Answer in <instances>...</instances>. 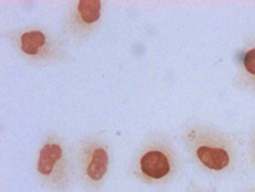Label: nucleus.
<instances>
[{
  "mask_svg": "<svg viewBox=\"0 0 255 192\" xmlns=\"http://www.w3.org/2000/svg\"><path fill=\"white\" fill-rule=\"evenodd\" d=\"M138 169L149 180H163L172 172L169 156L162 149L145 151L138 160Z\"/></svg>",
  "mask_w": 255,
  "mask_h": 192,
  "instance_id": "f257e3e1",
  "label": "nucleus"
},
{
  "mask_svg": "<svg viewBox=\"0 0 255 192\" xmlns=\"http://www.w3.org/2000/svg\"><path fill=\"white\" fill-rule=\"evenodd\" d=\"M64 150L58 142H48L41 147L37 159V172L42 177H53L55 172L64 173Z\"/></svg>",
  "mask_w": 255,
  "mask_h": 192,
  "instance_id": "f03ea898",
  "label": "nucleus"
},
{
  "mask_svg": "<svg viewBox=\"0 0 255 192\" xmlns=\"http://www.w3.org/2000/svg\"><path fill=\"white\" fill-rule=\"evenodd\" d=\"M109 158L107 150L99 145L89 147L85 155V174L93 182H99L108 171Z\"/></svg>",
  "mask_w": 255,
  "mask_h": 192,
  "instance_id": "7ed1b4c3",
  "label": "nucleus"
},
{
  "mask_svg": "<svg viewBox=\"0 0 255 192\" xmlns=\"http://www.w3.org/2000/svg\"><path fill=\"white\" fill-rule=\"evenodd\" d=\"M195 154L199 162L212 171H223L230 164V155L222 147L203 144L196 147Z\"/></svg>",
  "mask_w": 255,
  "mask_h": 192,
  "instance_id": "20e7f679",
  "label": "nucleus"
},
{
  "mask_svg": "<svg viewBox=\"0 0 255 192\" xmlns=\"http://www.w3.org/2000/svg\"><path fill=\"white\" fill-rule=\"evenodd\" d=\"M78 12L86 23H93L100 17L99 0H82L78 3Z\"/></svg>",
  "mask_w": 255,
  "mask_h": 192,
  "instance_id": "39448f33",
  "label": "nucleus"
},
{
  "mask_svg": "<svg viewBox=\"0 0 255 192\" xmlns=\"http://www.w3.org/2000/svg\"><path fill=\"white\" fill-rule=\"evenodd\" d=\"M45 42V36L39 31H32V32H26L22 35L21 45L22 50L27 54H36L40 46L44 45Z\"/></svg>",
  "mask_w": 255,
  "mask_h": 192,
  "instance_id": "423d86ee",
  "label": "nucleus"
},
{
  "mask_svg": "<svg viewBox=\"0 0 255 192\" xmlns=\"http://www.w3.org/2000/svg\"><path fill=\"white\" fill-rule=\"evenodd\" d=\"M244 64H245V68L248 69V72L255 75V49L250 50L248 54L244 58Z\"/></svg>",
  "mask_w": 255,
  "mask_h": 192,
  "instance_id": "0eeeda50",
  "label": "nucleus"
}]
</instances>
